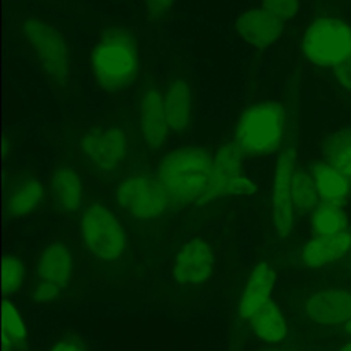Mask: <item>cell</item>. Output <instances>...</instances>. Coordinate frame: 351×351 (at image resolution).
<instances>
[{
    "instance_id": "obj_1",
    "label": "cell",
    "mask_w": 351,
    "mask_h": 351,
    "mask_svg": "<svg viewBox=\"0 0 351 351\" xmlns=\"http://www.w3.org/2000/svg\"><path fill=\"white\" fill-rule=\"evenodd\" d=\"M211 158L202 148L184 147L159 159L154 174L171 207L200 204L208 184Z\"/></svg>"
},
{
    "instance_id": "obj_2",
    "label": "cell",
    "mask_w": 351,
    "mask_h": 351,
    "mask_svg": "<svg viewBox=\"0 0 351 351\" xmlns=\"http://www.w3.org/2000/svg\"><path fill=\"white\" fill-rule=\"evenodd\" d=\"M140 71L138 45L123 27H111L97 40L90 55V74L104 92H119L134 82Z\"/></svg>"
},
{
    "instance_id": "obj_3",
    "label": "cell",
    "mask_w": 351,
    "mask_h": 351,
    "mask_svg": "<svg viewBox=\"0 0 351 351\" xmlns=\"http://www.w3.org/2000/svg\"><path fill=\"white\" fill-rule=\"evenodd\" d=\"M288 117L277 101H259L245 108L239 117L233 143L243 155L266 156L284 147Z\"/></svg>"
},
{
    "instance_id": "obj_4",
    "label": "cell",
    "mask_w": 351,
    "mask_h": 351,
    "mask_svg": "<svg viewBox=\"0 0 351 351\" xmlns=\"http://www.w3.org/2000/svg\"><path fill=\"white\" fill-rule=\"evenodd\" d=\"M21 36L45 78L56 88L70 81L71 55L62 32L49 21L26 16L19 23Z\"/></svg>"
},
{
    "instance_id": "obj_5",
    "label": "cell",
    "mask_w": 351,
    "mask_h": 351,
    "mask_svg": "<svg viewBox=\"0 0 351 351\" xmlns=\"http://www.w3.org/2000/svg\"><path fill=\"white\" fill-rule=\"evenodd\" d=\"M307 62L321 69H336L351 58V23L333 15L313 19L302 38Z\"/></svg>"
},
{
    "instance_id": "obj_6",
    "label": "cell",
    "mask_w": 351,
    "mask_h": 351,
    "mask_svg": "<svg viewBox=\"0 0 351 351\" xmlns=\"http://www.w3.org/2000/svg\"><path fill=\"white\" fill-rule=\"evenodd\" d=\"M80 239L84 250L97 261L111 262L125 252L128 237L118 215L103 203L86 206L80 217Z\"/></svg>"
},
{
    "instance_id": "obj_7",
    "label": "cell",
    "mask_w": 351,
    "mask_h": 351,
    "mask_svg": "<svg viewBox=\"0 0 351 351\" xmlns=\"http://www.w3.org/2000/svg\"><path fill=\"white\" fill-rule=\"evenodd\" d=\"M114 199L123 213L138 221L159 219L171 207L155 174L145 171L123 177L115 188Z\"/></svg>"
},
{
    "instance_id": "obj_8",
    "label": "cell",
    "mask_w": 351,
    "mask_h": 351,
    "mask_svg": "<svg viewBox=\"0 0 351 351\" xmlns=\"http://www.w3.org/2000/svg\"><path fill=\"white\" fill-rule=\"evenodd\" d=\"M74 270L73 251L64 241H51L40 252L32 277L30 296L36 303L55 302L66 289Z\"/></svg>"
},
{
    "instance_id": "obj_9",
    "label": "cell",
    "mask_w": 351,
    "mask_h": 351,
    "mask_svg": "<svg viewBox=\"0 0 351 351\" xmlns=\"http://www.w3.org/2000/svg\"><path fill=\"white\" fill-rule=\"evenodd\" d=\"M85 163L103 176L117 174L128 158V136L118 125L96 126L82 134L78 143Z\"/></svg>"
},
{
    "instance_id": "obj_10",
    "label": "cell",
    "mask_w": 351,
    "mask_h": 351,
    "mask_svg": "<svg viewBox=\"0 0 351 351\" xmlns=\"http://www.w3.org/2000/svg\"><path fill=\"white\" fill-rule=\"evenodd\" d=\"M254 191L255 185L244 171L243 154L233 141L223 144L211 158L208 184L200 204L226 196L251 195Z\"/></svg>"
},
{
    "instance_id": "obj_11",
    "label": "cell",
    "mask_w": 351,
    "mask_h": 351,
    "mask_svg": "<svg viewBox=\"0 0 351 351\" xmlns=\"http://www.w3.org/2000/svg\"><path fill=\"white\" fill-rule=\"evenodd\" d=\"M296 167V149L291 144L285 145L277 155L271 178V218L280 237L289 236L295 223L292 177Z\"/></svg>"
},
{
    "instance_id": "obj_12",
    "label": "cell",
    "mask_w": 351,
    "mask_h": 351,
    "mask_svg": "<svg viewBox=\"0 0 351 351\" xmlns=\"http://www.w3.org/2000/svg\"><path fill=\"white\" fill-rule=\"evenodd\" d=\"M137 123L144 148L152 154L160 151L167 141L170 130L163 106V92L155 85H147L140 92Z\"/></svg>"
},
{
    "instance_id": "obj_13",
    "label": "cell",
    "mask_w": 351,
    "mask_h": 351,
    "mask_svg": "<svg viewBox=\"0 0 351 351\" xmlns=\"http://www.w3.org/2000/svg\"><path fill=\"white\" fill-rule=\"evenodd\" d=\"M214 270V252L207 241L199 237L185 241L174 255L173 280L180 285L195 287L210 278Z\"/></svg>"
},
{
    "instance_id": "obj_14",
    "label": "cell",
    "mask_w": 351,
    "mask_h": 351,
    "mask_svg": "<svg viewBox=\"0 0 351 351\" xmlns=\"http://www.w3.org/2000/svg\"><path fill=\"white\" fill-rule=\"evenodd\" d=\"M284 29L285 22L261 5L241 11L234 21L237 36L255 48H266L274 44L282 36Z\"/></svg>"
},
{
    "instance_id": "obj_15",
    "label": "cell",
    "mask_w": 351,
    "mask_h": 351,
    "mask_svg": "<svg viewBox=\"0 0 351 351\" xmlns=\"http://www.w3.org/2000/svg\"><path fill=\"white\" fill-rule=\"evenodd\" d=\"M163 106L170 134L184 136L193 119V93L184 77H173L163 90Z\"/></svg>"
},
{
    "instance_id": "obj_16",
    "label": "cell",
    "mask_w": 351,
    "mask_h": 351,
    "mask_svg": "<svg viewBox=\"0 0 351 351\" xmlns=\"http://www.w3.org/2000/svg\"><path fill=\"white\" fill-rule=\"evenodd\" d=\"M308 318L319 325H340L351 319V292L344 289H322L306 302Z\"/></svg>"
},
{
    "instance_id": "obj_17",
    "label": "cell",
    "mask_w": 351,
    "mask_h": 351,
    "mask_svg": "<svg viewBox=\"0 0 351 351\" xmlns=\"http://www.w3.org/2000/svg\"><path fill=\"white\" fill-rule=\"evenodd\" d=\"M276 282V271L267 262L258 263L244 287L239 302V314L244 319H251L269 300Z\"/></svg>"
},
{
    "instance_id": "obj_18",
    "label": "cell",
    "mask_w": 351,
    "mask_h": 351,
    "mask_svg": "<svg viewBox=\"0 0 351 351\" xmlns=\"http://www.w3.org/2000/svg\"><path fill=\"white\" fill-rule=\"evenodd\" d=\"M52 197L58 210L66 215L80 210L84 197V180L71 166H58L49 178Z\"/></svg>"
},
{
    "instance_id": "obj_19",
    "label": "cell",
    "mask_w": 351,
    "mask_h": 351,
    "mask_svg": "<svg viewBox=\"0 0 351 351\" xmlns=\"http://www.w3.org/2000/svg\"><path fill=\"white\" fill-rule=\"evenodd\" d=\"M321 203L343 206L351 195L350 178L325 159L314 162L310 167Z\"/></svg>"
},
{
    "instance_id": "obj_20",
    "label": "cell",
    "mask_w": 351,
    "mask_h": 351,
    "mask_svg": "<svg viewBox=\"0 0 351 351\" xmlns=\"http://www.w3.org/2000/svg\"><path fill=\"white\" fill-rule=\"evenodd\" d=\"M351 251V232L330 236H314L306 243L300 259L307 267H319L343 258Z\"/></svg>"
},
{
    "instance_id": "obj_21",
    "label": "cell",
    "mask_w": 351,
    "mask_h": 351,
    "mask_svg": "<svg viewBox=\"0 0 351 351\" xmlns=\"http://www.w3.org/2000/svg\"><path fill=\"white\" fill-rule=\"evenodd\" d=\"M45 188L36 177L15 182L5 197V213L10 218H23L34 213L44 202Z\"/></svg>"
},
{
    "instance_id": "obj_22",
    "label": "cell",
    "mask_w": 351,
    "mask_h": 351,
    "mask_svg": "<svg viewBox=\"0 0 351 351\" xmlns=\"http://www.w3.org/2000/svg\"><path fill=\"white\" fill-rule=\"evenodd\" d=\"M322 158L351 181V126L328 134L322 143Z\"/></svg>"
},
{
    "instance_id": "obj_23",
    "label": "cell",
    "mask_w": 351,
    "mask_h": 351,
    "mask_svg": "<svg viewBox=\"0 0 351 351\" xmlns=\"http://www.w3.org/2000/svg\"><path fill=\"white\" fill-rule=\"evenodd\" d=\"M251 326L255 335L266 343H277L287 335V322L277 307V304L269 300L251 319Z\"/></svg>"
},
{
    "instance_id": "obj_24",
    "label": "cell",
    "mask_w": 351,
    "mask_h": 351,
    "mask_svg": "<svg viewBox=\"0 0 351 351\" xmlns=\"http://www.w3.org/2000/svg\"><path fill=\"white\" fill-rule=\"evenodd\" d=\"M310 225L314 236H330L346 232L348 217L341 206L319 203L310 213Z\"/></svg>"
},
{
    "instance_id": "obj_25",
    "label": "cell",
    "mask_w": 351,
    "mask_h": 351,
    "mask_svg": "<svg viewBox=\"0 0 351 351\" xmlns=\"http://www.w3.org/2000/svg\"><path fill=\"white\" fill-rule=\"evenodd\" d=\"M1 347L3 351L19 350L27 337V328L18 307L4 298L1 318Z\"/></svg>"
},
{
    "instance_id": "obj_26",
    "label": "cell",
    "mask_w": 351,
    "mask_h": 351,
    "mask_svg": "<svg viewBox=\"0 0 351 351\" xmlns=\"http://www.w3.org/2000/svg\"><path fill=\"white\" fill-rule=\"evenodd\" d=\"M292 200L298 213H311L319 203V196L311 171L298 166L292 177Z\"/></svg>"
},
{
    "instance_id": "obj_27",
    "label": "cell",
    "mask_w": 351,
    "mask_h": 351,
    "mask_svg": "<svg viewBox=\"0 0 351 351\" xmlns=\"http://www.w3.org/2000/svg\"><path fill=\"white\" fill-rule=\"evenodd\" d=\"M26 266L25 262L15 255H5L1 266V292L8 296L18 291L25 281Z\"/></svg>"
},
{
    "instance_id": "obj_28",
    "label": "cell",
    "mask_w": 351,
    "mask_h": 351,
    "mask_svg": "<svg viewBox=\"0 0 351 351\" xmlns=\"http://www.w3.org/2000/svg\"><path fill=\"white\" fill-rule=\"evenodd\" d=\"M259 5L287 23L296 18L302 3L300 0H259Z\"/></svg>"
},
{
    "instance_id": "obj_29",
    "label": "cell",
    "mask_w": 351,
    "mask_h": 351,
    "mask_svg": "<svg viewBox=\"0 0 351 351\" xmlns=\"http://www.w3.org/2000/svg\"><path fill=\"white\" fill-rule=\"evenodd\" d=\"M333 75L343 90L351 92V58L333 69Z\"/></svg>"
},
{
    "instance_id": "obj_30",
    "label": "cell",
    "mask_w": 351,
    "mask_h": 351,
    "mask_svg": "<svg viewBox=\"0 0 351 351\" xmlns=\"http://www.w3.org/2000/svg\"><path fill=\"white\" fill-rule=\"evenodd\" d=\"M48 351H89L84 340H77L75 337H64L55 341Z\"/></svg>"
},
{
    "instance_id": "obj_31",
    "label": "cell",
    "mask_w": 351,
    "mask_h": 351,
    "mask_svg": "<svg viewBox=\"0 0 351 351\" xmlns=\"http://www.w3.org/2000/svg\"><path fill=\"white\" fill-rule=\"evenodd\" d=\"M143 1L148 12L155 18L167 15L176 3V0H143Z\"/></svg>"
},
{
    "instance_id": "obj_32",
    "label": "cell",
    "mask_w": 351,
    "mask_h": 351,
    "mask_svg": "<svg viewBox=\"0 0 351 351\" xmlns=\"http://www.w3.org/2000/svg\"><path fill=\"white\" fill-rule=\"evenodd\" d=\"M344 330H346V333H348L351 336V319L344 324Z\"/></svg>"
},
{
    "instance_id": "obj_33",
    "label": "cell",
    "mask_w": 351,
    "mask_h": 351,
    "mask_svg": "<svg viewBox=\"0 0 351 351\" xmlns=\"http://www.w3.org/2000/svg\"><path fill=\"white\" fill-rule=\"evenodd\" d=\"M339 351H351V341L347 343V344H344Z\"/></svg>"
},
{
    "instance_id": "obj_34",
    "label": "cell",
    "mask_w": 351,
    "mask_h": 351,
    "mask_svg": "<svg viewBox=\"0 0 351 351\" xmlns=\"http://www.w3.org/2000/svg\"><path fill=\"white\" fill-rule=\"evenodd\" d=\"M266 351H293V350H266Z\"/></svg>"
}]
</instances>
